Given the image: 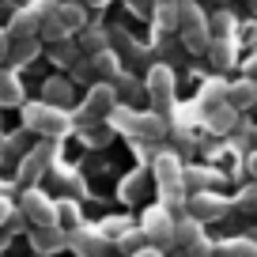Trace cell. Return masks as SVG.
Returning a JSON list of instances; mask_svg holds the SVG:
<instances>
[{
	"label": "cell",
	"instance_id": "obj_12",
	"mask_svg": "<svg viewBox=\"0 0 257 257\" xmlns=\"http://www.w3.org/2000/svg\"><path fill=\"white\" fill-rule=\"evenodd\" d=\"M42 102L49 106H68L72 102V80H64V76H49L46 83H42Z\"/></svg>",
	"mask_w": 257,
	"mask_h": 257
},
{
	"label": "cell",
	"instance_id": "obj_16",
	"mask_svg": "<svg viewBox=\"0 0 257 257\" xmlns=\"http://www.w3.org/2000/svg\"><path fill=\"white\" fill-rule=\"evenodd\" d=\"M0 106H23V83L8 68H0Z\"/></svg>",
	"mask_w": 257,
	"mask_h": 257
},
{
	"label": "cell",
	"instance_id": "obj_8",
	"mask_svg": "<svg viewBox=\"0 0 257 257\" xmlns=\"http://www.w3.org/2000/svg\"><path fill=\"white\" fill-rule=\"evenodd\" d=\"M49 163H53V144H38V148H31V152L19 159V182H23V185L38 182V178L46 174Z\"/></svg>",
	"mask_w": 257,
	"mask_h": 257
},
{
	"label": "cell",
	"instance_id": "obj_31",
	"mask_svg": "<svg viewBox=\"0 0 257 257\" xmlns=\"http://www.w3.org/2000/svg\"><path fill=\"white\" fill-rule=\"evenodd\" d=\"M16 212H19V204H12L8 197H0V227L12 223V219H16Z\"/></svg>",
	"mask_w": 257,
	"mask_h": 257
},
{
	"label": "cell",
	"instance_id": "obj_36",
	"mask_svg": "<svg viewBox=\"0 0 257 257\" xmlns=\"http://www.w3.org/2000/svg\"><path fill=\"white\" fill-rule=\"evenodd\" d=\"M249 80H257V57L249 61Z\"/></svg>",
	"mask_w": 257,
	"mask_h": 257
},
{
	"label": "cell",
	"instance_id": "obj_26",
	"mask_svg": "<svg viewBox=\"0 0 257 257\" xmlns=\"http://www.w3.org/2000/svg\"><path fill=\"white\" fill-rule=\"evenodd\" d=\"M80 42H83V49H91V57H95V53H102V46H106V31H98V27H83Z\"/></svg>",
	"mask_w": 257,
	"mask_h": 257
},
{
	"label": "cell",
	"instance_id": "obj_15",
	"mask_svg": "<svg viewBox=\"0 0 257 257\" xmlns=\"http://www.w3.org/2000/svg\"><path fill=\"white\" fill-rule=\"evenodd\" d=\"M204 27H208V16H204L193 0H182V4H178V31L185 34V31H204Z\"/></svg>",
	"mask_w": 257,
	"mask_h": 257
},
{
	"label": "cell",
	"instance_id": "obj_24",
	"mask_svg": "<svg viewBox=\"0 0 257 257\" xmlns=\"http://www.w3.org/2000/svg\"><path fill=\"white\" fill-rule=\"evenodd\" d=\"M91 68H95V72L98 76H113V80H117V61H113V53H110V49H102V53H95V57H91Z\"/></svg>",
	"mask_w": 257,
	"mask_h": 257
},
{
	"label": "cell",
	"instance_id": "obj_25",
	"mask_svg": "<svg viewBox=\"0 0 257 257\" xmlns=\"http://www.w3.org/2000/svg\"><path fill=\"white\" fill-rule=\"evenodd\" d=\"M212 178H216L212 170H204V167H189V170H185V178H182V185H193L197 193H204Z\"/></svg>",
	"mask_w": 257,
	"mask_h": 257
},
{
	"label": "cell",
	"instance_id": "obj_3",
	"mask_svg": "<svg viewBox=\"0 0 257 257\" xmlns=\"http://www.w3.org/2000/svg\"><path fill=\"white\" fill-rule=\"evenodd\" d=\"M117 110V87L113 83H95V87L87 91V98H83V106H80V121H102V117H110V113Z\"/></svg>",
	"mask_w": 257,
	"mask_h": 257
},
{
	"label": "cell",
	"instance_id": "obj_28",
	"mask_svg": "<svg viewBox=\"0 0 257 257\" xmlns=\"http://www.w3.org/2000/svg\"><path fill=\"white\" fill-rule=\"evenodd\" d=\"M19 152H23V133H16V137H8L4 144H0V159H4V163L16 159Z\"/></svg>",
	"mask_w": 257,
	"mask_h": 257
},
{
	"label": "cell",
	"instance_id": "obj_30",
	"mask_svg": "<svg viewBox=\"0 0 257 257\" xmlns=\"http://www.w3.org/2000/svg\"><path fill=\"white\" fill-rule=\"evenodd\" d=\"M238 208H246V212H257V185H246V189L238 193Z\"/></svg>",
	"mask_w": 257,
	"mask_h": 257
},
{
	"label": "cell",
	"instance_id": "obj_10",
	"mask_svg": "<svg viewBox=\"0 0 257 257\" xmlns=\"http://www.w3.org/2000/svg\"><path fill=\"white\" fill-rule=\"evenodd\" d=\"M31 246H34V253H38V257L61 253V249H68V231H64V227H34Z\"/></svg>",
	"mask_w": 257,
	"mask_h": 257
},
{
	"label": "cell",
	"instance_id": "obj_19",
	"mask_svg": "<svg viewBox=\"0 0 257 257\" xmlns=\"http://www.w3.org/2000/svg\"><path fill=\"white\" fill-rule=\"evenodd\" d=\"M42 49V38H12V61L16 64H31Z\"/></svg>",
	"mask_w": 257,
	"mask_h": 257
},
{
	"label": "cell",
	"instance_id": "obj_35",
	"mask_svg": "<svg viewBox=\"0 0 257 257\" xmlns=\"http://www.w3.org/2000/svg\"><path fill=\"white\" fill-rule=\"evenodd\" d=\"M249 174H253V178H257V152H253V155H249Z\"/></svg>",
	"mask_w": 257,
	"mask_h": 257
},
{
	"label": "cell",
	"instance_id": "obj_27",
	"mask_svg": "<svg viewBox=\"0 0 257 257\" xmlns=\"http://www.w3.org/2000/svg\"><path fill=\"white\" fill-rule=\"evenodd\" d=\"M144 238H148L144 231H125V238H117V242H121V249H128V257H133V253H140V249H148Z\"/></svg>",
	"mask_w": 257,
	"mask_h": 257
},
{
	"label": "cell",
	"instance_id": "obj_39",
	"mask_svg": "<svg viewBox=\"0 0 257 257\" xmlns=\"http://www.w3.org/2000/svg\"><path fill=\"white\" fill-rule=\"evenodd\" d=\"M8 189H12V185H8V182H0V197H8Z\"/></svg>",
	"mask_w": 257,
	"mask_h": 257
},
{
	"label": "cell",
	"instance_id": "obj_32",
	"mask_svg": "<svg viewBox=\"0 0 257 257\" xmlns=\"http://www.w3.org/2000/svg\"><path fill=\"white\" fill-rule=\"evenodd\" d=\"M113 87H121V95L133 98V95L140 91V83H137V80H128V76H117V80H113Z\"/></svg>",
	"mask_w": 257,
	"mask_h": 257
},
{
	"label": "cell",
	"instance_id": "obj_23",
	"mask_svg": "<svg viewBox=\"0 0 257 257\" xmlns=\"http://www.w3.org/2000/svg\"><path fill=\"white\" fill-rule=\"evenodd\" d=\"M201 102L208 106V110H216V106H223V102H227V83H223V80H212L208 87L201 91Z\"/></svg>",
	"mask_w": 257,
	"mask_h": 257
},
{
	"label": "cell",
	"instance_id": "obj_1",
	"mask_svg": "<svg viewBox=\"0 0 257 257\" xmlns=\"http://www.w3.org/2000/svg\"><path fill=\"white\" fill-rule=\"evenodd\" d=\"M23 125L31 128V133H38V137H46V140H57L72 128V117H68V110H61V106L27 102L23 106Z\"/></svg>",
	"mask_w": 257,
	"mask_h": 257
},
{
	"label": "cell",
	"instance_id": "obj_29",
	"mask_svg": "<svg viewBox=\"0 0 257 257\" xmlns=\"http://www.w3.org/2000/svg\"><path fill=\"white\" fill-rule=\"evenodd\" d=\"M53 61L57 64H76V46L72 42H57L53 46Z\"/></svg>",
	"mask_w": 257,
	"mask_h": 257
},
{
	"label": "cell",
	"instance_id": "obj_6",
	"mask_svg": "<svg viewBox=\"0 0 257 257\" xmlns=\"http://www.w3.org/2000/svg\"><path fill=\"white\" fill-rule=\"evenodd\" d=\"M174 242H178V246H182L189 257H212V242L204 238V223H197V219H185V223H178Z\"/></svg>",
	"mask_w": 257,
	"mask_h": 257
},
{
	"label": "cell",
	"instance_id": "obj_14",
	"mask_svg": "<svg viewBox=\"0 0 257 257\" xmlns=\"http://www.w3.org/2000/svg\"><path fill=\"white\" fill-rule=\"evenodd\" d=\"M212 257H257V238H249V234L227 238L219 246H212Z\"/></svg>",
	"mask_w": 257,
	"mask_h": 257
},
{
	"label": "cell",
	"instance_id": "obj_2",
	"mask_svg": "<svg viewBox=\"0 0 257 257\" xmlns=\"http://www.w3.org/2000/svg\"><path fill=\"white\" fill-rule=\"evenodd\" d=\"M19 212H23L27 223H34V227H61V223H57V201L46 197L42 189H23V197H19Z\"/></svg>",
	"mask_w": 257,
	"mask_h": 257
},
{
	"label": "cell",
	"instance_id": "obj_18",
	"mask_svg": "<svg viewBox=\"0 0 257 257\" xmlns=\"http://www.w3.org/2000/svg\"><path fill=\"white\" fill-rule=\"evenodd\" d=\"M238 125V110L234 106H216V110H208V128L212 133H231V128Z\"/></svg>",
	"mask_w": 257,
	"mask_h": 257
},
{
	"label": "cell",
	"instance_id": "obj_40",
	"mask_svg": "<svg viewBox=\"0 0 257 257\" xmlns=\"http://www.w3.org/2000/svg\"><path fill=\"white\" fill-rule=\"evenodd\" d=\"M246 4H249V8H257V0H246Z\"/></svg>",
	"mask_w": 257,
	"mask_h": 257
},
{
	"label": "cell",
	"instance_id": "obj_7",
	"mask_svg": "<svg viewBox=\"0 0 257 257\" xmlns=\"http://www.w3.org/2000/svg\"><path fill=\"white\" fill-rule=\"evenodd\" d=\"M185 208H189V219H197V223H208V219H219L227 212V201L219 197V193H193L189 201H185Z\"/></svg>",
	"mask_w": 257,
	"mask_h": 257
},
{
	"label": "cell",
	"instance_id": "obj_21",
	"mask_svg": "<svg viewBox=\"0 0 257 257\" xmlns=\"http://www.w3.org/2000/svg\"><path fill=\"white\" fill-rule=\"evenodd\" d=\"M182 42H185L189 53H208V49H212V31H208V27H204V31H185Z\"/></svg>",
	"mask_w": 257,
	"mask_h": 257
},
{
	"label": "cell",
	"instance_id": "obj_38",
	"mask_svg": "<svg viewBox=\"0 0 257 257\" xmlns=\"http://www.w3.org/2000/svg\"><path fill=\"white\" fill-rule=\"evenodd\" d=\"M91 8H106V4H110V0H87Z\"/></svg>",
	"mask_w": 257,
	"mask_h": 257
},
{
	"label": "cell",
	"instance_id": "obj_33",
	"mask_svg": "<svg viewBox=\"0 0 257 257\" xmlns=\"http://www.w3.org/2000/svg\"><path fill=\"white\" fill-rule=\"evenodd\" d=\"M4 61H12V34L0 27V64H4Z\"/></svg>",
	"mask_w": 257,
	"mask_h": 257
},
{
	"label": "cell",
	"instance_id": "obj_9",
	"mask_svg": "<svg viewBox=\"0 0 257 257\" xmlns=\"http://www.w3.org/2000/svg\"><path fill=\"white\" fill-rule=\"evenodd\" d=\"M106 242L110 238H106L98 227H76V231H68V246H72L80 257H102Z\"/></svg>",
	"mask_w": 257,
	"mask_h": 257
},
{
	"label": "cell",
	"instance_id": "obj_11",
	"mask_svg": "<svg viewBox=\"0 0 257 257\" xmlns=\"http://www.w3.org/2000/svg\"><path fill=\"white\" fill-rule=\"evenodd\" d=\"M227 106H234V110H249V106H257V80L242 76L238 83H227Z\"/></svg>",
	"mask_w": 257,
	"mask_h": 257
},
{
	"label": "cell",
	"instance_id": "obj_20",
	"mask_svg": "<svg viewBox=\"0 0 257 257\" xmlns=\"http://www.w3.org/2000/svg\"><path fill=\"white\" fill-rule=\"evenodd\" d=\"M208 57H212L216 68H231V64H234V38H212Z\"/></svg>",
	"mask_w": 257,
	"mask_h": 257
},
{
	"label": "cell",
	"instance_id": "obj_34",
	"mask_svg": "<svg viewBox=\"0 0 257 257\" xmlns=\"http://www.w3.org/2000/svg\"><path fill=\"white\" fill-rule=\"evenodd\" d=\"M133 257H163V253L155 246H148V249H140V253H133Z\"/></svg>",
	"mask_w": 257,
	"mask_h": 257
},
{
	"label": "cell",
	"instance_id": "obj_13",
	"mask_svg": "<svg viewBox=\"0 0 257 257\" xmlns=\"http://www.w3.org/2000/svg\"><path fill=\"white\" fill-rule=\"evenodd\" d=\"M144 234H148V238H159V242H174L178 227H170V219H167L163 208H152L144 216Z\"/></svg>",
	"mask_w": 257,
	"mask_h": 257
},
{
	"label": "cell",
	"instance_id": "obj_37",
	"mask_svg": "<svg viewBox=\"0 0 257 257\" xmlns=\"http://www.w3.org/2000/svg\"><path fill=\"white\" fill-rule=\"evenodd\" d=\"M249 148L257 152V128H249Z\"/></svg>",
	"mask_w": 257,
	"mask_h": 257
},
{
	"label": "cell",
	"instance_id": "obj_17",
	"mask_svg": "<svg viewBox=\"0 0 257 257\" xmlns=\"http://www.w3.org/2000/svg\"><path fill=\"white\" fill-rule=\"evenodd\" d=\"M57 19H61V27L68 34H76V31L87 27V12H83L80 4H72V0H68V4H57Z\"/></svg>",
	"mask_w": 257,
	"mask_h": 257
},
{
	"label": "cell",
	"instance_id": "obj_4",
	"mask_svg": "<svg viewBox=\"0 0 257 257\" xmlns=\"http://www.w3.org/2000/svg\"><path fill=\"white\" fill-rule=\"evenodd\" d=\"M144 91L155 102V110H170V102H174V72H170L167 64H155L144 80Z\"/></svg>",
	"mask_w": 257,
	"mask_h": 257
},
{
	"label": "cell",
	"instance_id": "obj_22",
	"mask_svg": "<svg viewBox=\"0 0 257 257\" xmlns=\"http://www.w3.org/2000/svg\"><path fill=\"white\" fill-rule=\"evenodd\" d=\"M208 31H212V38H234V16L231 12H216L208 19Z\"/></svg>",
	"mask_w": 257,
	"mask_h": 257
},
{
	"label": "cell",
	"instance_id": "obj_5",
	"mask_svg": "<svg viewBox=\"0 0 257 257\" xmlns=\"http://www.w3.org/2000/svg\"><path fill=\"white\" fill-rule=\"evenodd\" d=\"M152 174H155V182H159L163 193H178V189H182V174H185V170H182V163H178L174 152H155Z\"/></svg>",
	"mask_w": 257,
	"mask_h": 257
}]
</instances>
